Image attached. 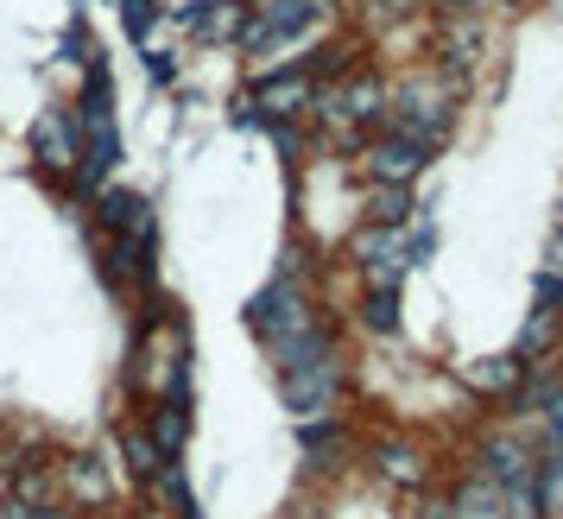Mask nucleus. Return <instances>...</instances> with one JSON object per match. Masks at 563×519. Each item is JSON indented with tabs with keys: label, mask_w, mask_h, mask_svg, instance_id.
<instances>
[{
	"label": "nucleus",
	"mask_w": 563,
	"mask_h": 519,
	"mask_svg": "<svg viewBox=\"0 0 563 519\" xmlns=\"http://www.w3.org/2000/svg\"><path fill=\"white\" fill-rule=\"evenodd\" d=\"M386 128L437 153V146L450 140V128H456V89L443 77H411L406 89L386 96Z\"/></svg>",
	"instance_id": "1"
},
{
	"label": "nucleus",
	"mask_w": 563,
	"mask_h": 519,
	"mask_svg": "<svg viewBox=\"0 0 563 519\" xmlns=\"http://www.w3.org/2000/svg\"><path fill=\"white\" fill-rule=\"evenodd\" d=\"M310 114H323L330 128H342V140H355V133H367L374 121H386V82L380 77H335L330 89H317V102H310Z\"/></svg>",
	"instance_id": "2"
},
{
	"label": "nucleus",
	"mask_w": 563,
	"mask_h": 519,
	"mask_svg": "<svg viewBox=\"0 0 563 519\" xmlns=\"http://www.w3.org/2000/svg\"><path fill=\"white\" fill-rule=\"evenodd\" d=\"M190 349H184V330L178 323H158L153 342L140 349V387L153 393V399H190Z\"/></svg>",
	"instance_id": "3"
},
{
	"label": "nucleus",
	"mask_w": 563,
	"mask_h": 519,
	"mask_svg": "<svg viewBox=\"0 0 563 519\" xmlns=\"http://www.w3.org/2000/svg\"><path fill=\"white\" fill-rule=\"evenodd\" d=\"M310 323H317V311L305 305L298 279H273V286L254 291V305H247V330H254L260 342H285V336H298V330H310Z\"/></svg>",
	"instance_id": "4"
},
{
	"label": "nucleus",
	"mask_w": 563,
	"mask_h": 519,
	"mask_svg": "<svg viewBox=\"0 0 563 519\" xmlns=\"http://www.w3.org/2000/svg\"><path fill=\"white\" fill-rule=\"evenodd\" d=\"M424 165H431V146H418V140H406V133H374L367 146H361V172H367V184H399V190H411V184L424 178Z\"/></svg>",
	"instance_id": "5"
},
{
	"label": "nucleus",
	"mask_w": 563,
	"mask_h": 519,
	"mask_svg": "<svg viewBox=\"0 0 563 519\" xmlns=\"http://www.w3.org/2000/svg\"><path fill=\"white\" fill-rule=\"evenodd\" d=\"M355 260H361V279H367V291H399V279H406V229H361L355 234Z\"/></svg>",
	"instance_id": "6"
},
{
	"label": "nucleus",
	"mask_w": 563,
	"mask_h": 519,
	"mask_svg": "<svg viewBox=\"0 0 563 519\" xmlns=\"http://www.w3.org/2000/svg\"><path fill=\"white\" fill-rule=\"evenodd\" d=\"M279 393H285V406L298 412V424L305 418H330L335 393H342V355H330L317 367H298V374H279Z\"/></svg>",
	"instance_id": "7"
},
{
	"label": "nucleus",
	"mask_w": 563,
	"mask_h": 519,
	"mask_svg": "<svg viewBox=\"0 0 563 519\" xmlns=\"http://www.w3.org/2000/svg\"><path fill=\"white\" fill-rule=\"evenodd\" d=\"M310 102H317V82H310L305 70H279V77H260V89H254L260 121H291V114H310Z\"/></svg>",
	"instance_id": "8"
},
{
	"label": "nucleus",
	"mask_w": 563,
	"mask_h": 519,
	"mask_svg": "<svg viewBox=\"0 0 563 519\" xmlns=\"http://www.w3.org/2000/svg\"><path fill=\"white\" fill-rule=\"evenodd\" d=\"M32 158L45 165V172H70L82 158V128L77 114H45L38 128H32Z\"/></svg>",
	"instance_id": "9"
},
{
	"label": "nucleus",
	"mask_w": 563,
	"mask_h": 519,
	"mask_svg": "<svg viewBox=\"0 0 563 519\" xmlns=\"http://www.w3.org/2000/svg\"><path fill=\"white\" fill-rule=\"evenodd\" d=\"M178 20L203 45H229V38H241V20H247V7H234V0H197V7H178Z\"/></svg>",
	"instance_id": "10"
},
{
	"label": "nucleus",
	"mask_w": 563,
	"mask_h": 519,
	"mask_svg": "<svg viewBox=\"0 0 563 519\" xmlns=\"http://www.w3.org/2000/svg\"><path fill=\"white\" fill-rule=\"evenodd\" d=\"M298 450H305V463L317 468V475H330V468H342V456H349V431L330 418H305L298 424Z\"/></svg>",
	"instance_id": "11"
},
{
	"label": "nucleus",
	"mask_w": 563,
	"mask_h": 519,
	"mask_svg": "<svg viewBox=\"0 0 563 519\" xmlns=\"http://www.w3.org/2000/svg\"><path fill=\"white\" fill-rule=\"evenodd\" d=\"M462 380L475 393H487V399H512V393L526 387V362L519 355H482V362L462 367Z\"/></svg>",
	"instance_id": "12"
},
{
	"label": "nucleus",
	"mask_w": 563,
	"mask_h": 519,
	"mask_svg": "<svg viewBox=\"0 0 563 519\" xmlns=\"http://www.w3.org/2000/svg\"><path fill=\"white\" fill-rule=\"evenodd\" d=\"M247 13H254V20H266V26H279L285 38H305V32L330 13V0H254Z\"/></svg>",
	"instance_id": "13"
},
{
	"label": "nucleus",
	"mask_w": 563,
	"mask_h": 519,
	"mask_svg": "<svg viewBox=\"0 0 563 519\" xmlns=\"http://www.w3.org/2000/svg\"><path fill=\"white\" fill-rule=\"evenodd\" d=\"M374 468H380L386 482H399V488H424V475H431L424 450H418V443H399V438L374 443Z\"/></svg>",
	"instance_id": "14"
},
{
	"label": "nucleus",
	"mask_w": 563,
	"mask_h": 519,
	"mask_svg": "<svg viewBox=\"0 0 563 519\" xmlns=\"http://www.w3.org/2000/svg\"><path fill=\"white\" fill-rule=\"evenodd\" d=\"M102 229L108 234H158L153 209H146L140 190H102Z\"/></svg>",
	"instance_id": "15"
},
{
	"label": "nucleus",
	"mask_w": 563,
	"mask_h": 519,
	"mask_svg": "<svg viewBox=\"0 0 563 519\" xmlns=\"http://www.w3.org/2000/svg\"><path fill=\"white\" fill-rule=\"evenodd\" d=\"M411 190L399 184H374V197H367V229H411Z\"/></svg>",
	"instance_id": "16"
},
{
	"label": "nucleus",
	"mask_w": 563,
	"mask_h": 519,
	"mask_svg": "<svg viewBox=\"0 0 563 519\" xmlns=\"http://www.w3.org/2000/svg\"><path fill=\"white\" fill-rule=\"evenodd\" d=\"M184 438H190V399H158V412H153V443L165 450V456H178Z\"/></svg>",
	"instance_id": "17"
},
{
	"label": "nucleus",
	"mask_w": 563,
	"mask_h": 519,
	"mask_svg": "<svg viewBox=\"0 0 563 519\" xmlns=\"http://www.w3.org/2000/svg\"><path fill=\"white\" fill-rule=\"evenodd\" d=\"M64 482H70V488H77V500H89V507H96V500H108V468L96 463V456H70V463H64Z\"/></svg>",
	"instance_id": "18"
},
{
	"label": "nucleus",
	"mask_w": 563,
	"mask_h": 519,
	"mask_svg": "<svg viewBox=\"0 0 563 519\" xmlns=\"http://www.w3.org/2000/svg\"><path fill=\"white\" fill-rule=\"evenodd\" d=\"M361 330L393 336V330H399V291H367V298H361Z\"/></svg>",
	"instance_id": "19"
},
{
	"label": "nucleus",
	"mask_w": 563,
	"mask_h": 519,
	"mask_svg": "<svg viewBox=\"0 0 563 519\" xmlns=\"http://www.w3.org/2000/svg\"><path fill=\"white\" fill-rule=\"evenodd\" d=\"M128 463L140 468V475H146V482H153L158 468L172 463V456H165V450H158L153 443V431H128Z\"/></svg>",
	"instance_id": "20"
},
{
	"label": "nucleus",
	"mask_w": 563,
	"mask_h": 519,
	"mask_svg": "<svg viewBox=\"0 0 563 519\" xmlns=\"http://www.w3.org/2000/svg\"><path fill=\"white\" fill-rule=\"evenodd\" d=\"M158 7H165V0H121V13H128V32H133V38H153Z\"/></svg>",
	"instance_id": "21"
},
{
	"label": "nucleus",
	"mask_w": 563,
	"mask_h": 519,
	"mask_svg": "<svg viewBox=\"0 0 563 519\" xmlns=\"http://www.w3.org/2000/svg\"><path fill=\"white\" fill-rule=\"evenodd\" d=\"M538 273H558L563 279V222H558V234H551V247H544V266Z\"/></svg>",
	"instance_id": "22"
},
{
	"label": "nucleus",
	"mask_w": 563,
	"mask_h": 519,
	"mask_svg": "<svg viewBox=\"0 0 563 519\" xmlns=\"http://www.w3.org/2000/svg\"><path fill=\"white\" fill-rule=\"evenodd\" d=\"M146 77H153V82H172V77H178V64H172V57H146Z\"/></svg>",
	"instance_id": "23"
},
{
	"label": "nucleus",
	"mask_w": 563,
	"mask_h": 519,
	"mask_svg": "<svg viewBox=\"0 0 563 519\" xmlns=\"http://www.w3.org/2000/svg\"><path fill=\"white\" fill-rule=\"evenodd\" d=\"M26 519H70V514H52V507H26Z\"/></svg>",
	"instance_id": "24"
},
{
	"label": "nucleus",
	"mask_w": 563,
	"mask_h": 519,
	"mask_svg": "<svg viewBox=\"0 0 563 519\" xmlns=\"http://www.w3.org/2000/svg\"><path fill=\"white\" fill-rule=\"evenodd\" d=\"M0 519H26V507H20V500H7V507H0Z\"/></svg>",
	"instance_id": "25"
}]
</instances>
